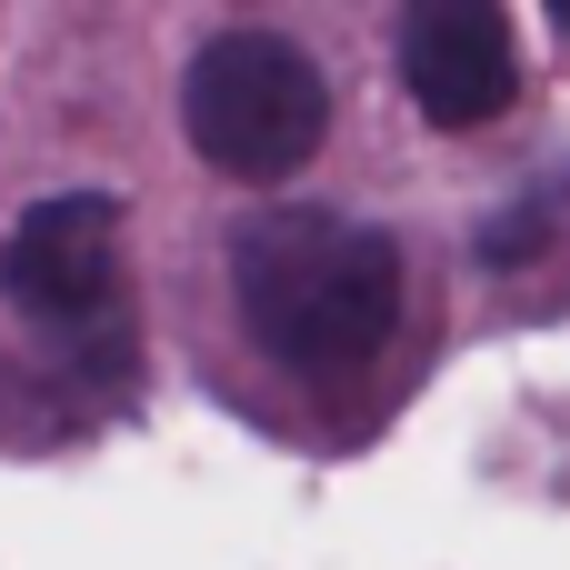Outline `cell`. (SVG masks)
Returning <instances> with one entry per match:
<instances>
[{
  "mask_svg": "<svg viewBox=\"0 0 570 570\" xmlns=\"http://www.w3.org/2000/svg\"><path fill=\"white\" fill-rule=\"evenodd\" d=\"M230 301L291 381H351L401 331V240L341 210H261L230 230Z\"/></svg>",
  "mask_w": 570,
  "mask_h": 570,
  "instance_id": "obj_1",
  "label": "cell"
},
{
  "mask_svg": "<svg viewBox=\"0 0 570 570\" xmlns=\"http://www.w3.org/2000/svg\"><path fill=\"white\" fill-rule=\"evenodd\" d=\"M180 120H190V150L220 170V180H291L321 140H331V80L301 40L261 30V20H230L190 50L180 70Z\"/></svg>",
  "mask_w": 570,
  "mask_h": 570,
  "instance_id": "obj_2",
  "label": "cell"
},
{
  "mask_svg": "<svg viewBox=\"0 0 570 570\" xmlns=\"http://www.w3.org/2000/svg\"><path fill=\"white\" fill-rule=\"evenodd\" d=\"M0 301L40 321L50 341H90L120 321V200L110 190H50L0 240Z\"/></svg>",
  "mask_w": 570,
  "mask_h": 570,
  "instance_id": "obj_3",
  "label": "cell"
},
{
  "mask_svg": "<svg viewBox=\"0 0 570 570\" xmlns=\"http://www.w3.org/2000/svg\"><path fill=\"white\" fill-rule=\"evenodd\" d=\"M391 50L431 130H481L521 100V40H511V10L491 0H411Z\"/></svg>",
  "mask_w": 570,
  "mask_h": 570,
  "instance_id": "obj_4",
  "label": "cell"
},
{
  "mask_svg": "<svg viewBox=\"0 0 570 570\" xmlns=\"http://www.w3.org/2000/svg\"><path fill=\"white\" fill-rule=\"evenodd\" d=\"M561 30H570V0H561Z\"/></svg>",
  "mask_w": 570,
  "mask_h": 570,
  "instance_id": "obj_5",
  "label": "cell"
}]
</instances>
